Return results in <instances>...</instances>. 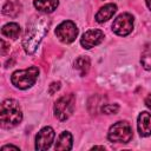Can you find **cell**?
Instances as JSON below:
<instances>
[{"label": "cell", "mask_w": 151, "mask_h": 151, "mask_svg": "<svg viewBox=\"0 0 151 151\" xmlns=\"http://www.w3.org/2000/svg\"><path fill=\"white\" fill-rule=\"evenodd\" d=\"M50 26L51 20L45 15L37 17L31 21L22 39V47L27 54H33L37 51L40 42L47 34Z\"/></svg>", "instance_id": "obj_1"}, {"label": "cell", "mask_w": 151, "mask_h": 151, "mask_svg": "<svg viewBox=\"0 0 151 151\" xmlns=\"http://www.w3.org/2000/svg\"><path fill=\"white\" fill-rule=\"evenodd\" d=\"M22 120V111L15 99H6L0 105V123L4 129H12Z\"/></svg>", "instance_id": "obj_2"}, {"label": "cell", "mask_w": 151, "mask_h": 151, "mask_svg": "<svg viewBox=\"0 0 151 151\" xmlns=\"http://www.w3.org/2000/svg\"><path fill=\"white\" fill-rule=\"evenodd\" d=\"M39 77V68L31 66L25 70H17L11 76V83L19 90H26L33 86Z\"/></svg>", "instance_id": "obj_3"}, {"label": "cell", "mask_w": 151, "mask_h": 151, "mask_svg": "<svg viewBox=\"0 0 151 151\" xmlns=\"http://www.w3.org/2000/svg\"><path fill=\"white\" fill-rule=\"evenodd\" d=\"M74 107H76V96L73 93H68L60 97L54 103L53 112L57 119L64 122L72 116Z\"/></svg>", "instance_id": "obj_4"}, {"label": "cell", "mask_w": 151, "mask_h": 151, "mask_svg": "<svg viewBox=\"0 0 151 151\" xmlns=\"http://www.w3.org/2000/svg\"><path fill=\"white\" fill-rule=\"evenodd\" d=\"M133 132L131 125L126 120H119L111 125L107 132V138L113 143H129L132 139Z\"/></svg>", "instance_id": "obj_5"}, {"label": "cell", "mask_w": 151, "mask_h": 151, "mask_svg": "<svg viewBox=\"0 0 151 151\" xmlns=\"http://www.w3.org/2000/svg\"><path fill=\"white\" fill-rule=\"evenodd\" d=\"M78 32L79 31H78L77 25L71 20H65V21L60 22L54 31L57 38L64 44L73 42L78 35Z\"/></svg>", "instance_id": "obj_6"}, {"label": "cell", "mask_w": 151, "mask_h": 151, "mask_svg": "<svg viewBox=\"0 0 151 151\" xmlns=\"http://www.w3.org/2000/svg\"><path fill=\"white\" fill-rule=\"evenodd\" d=\"M134 19L130 13H122L119 14L112 24V31L117 35L126 37L133 31Z\"/></svg>", "instance_id": "obj_7"}, {"label": "cell", "mask_w": 151, "mask_h": 151, "mask_svg": "<svg viewBox=\"0 0 151 151\" xmlns=\"http://www.w3.org/2000/svg\"><path fill=\"white\" fill-rule=\"evenodd\" d=\"M55 137V132L51 126H45L42 127L35 136V150L38 151H44L51 147L53 140Z\"/></svg>", "instance_id": "obj_8"}, {"label": "cell", "mask_w": 151, "mask_h": 151, "mask_svg": "<svg viewBox=\"0 0 151 151\" xmlns=\"http://www.w3.org/2000/svg\"><path fill=\"white\" fill-rule=\"evenodd\" d=\"M104 40V33L100 29H88L86 31L81 38H80V45L90 50L97 45H99L101 41Z\"/></svg>", "instance_id": "obj_9"}, {"label": "cell", "mask_w": 151, "mask_h": 151, "mask_svg": "<svg viewBox=\"0 0 151 151\" xmlns=\"http://www.w3.org/2000/svg\"><path fill=\"white\" fill-rule=\"evenodd\" d=\"M137 129L142 137L151 136V113L144 111L138 116Z\"/></svg>", "instance_id": "obj_10"}, {"label": "cell", "mask_w": 151, "mask_h": 151, "mask_svg": "<svg viewBox=\"0 0 151 151\" xmlns=\"http://www.w3.org/2000/svg\"><path fill=\"white\" fill-rule=\"evenodd\" d=\"M116 12H117V5L110 2V4H106V5H104V6H101L99 8V11L97 12L94 19H96L97 22L103 24V22L110 20Z\"/></svg>", "instance_id": "obj_11"}, {"label": "cell", "mask_w": 151, "mask_h": 151, "mask_svg": "<svg viewBox=\"0 0 151 151\" xmlns=\"http://www.w3.org/2000/svg\"><path fill=\"white\" fill-rule=\"evenodd\" d=\"M72 145H73V137L71 132L64 131L59 134L54 149L58 151H68L72 149Z\"/></svg>", "instance_id": "obj_12"}, {"label": "cell", "mask_w": 151, "mask_h": 151, "mask_svg": "<svg viewBox=\"0 0 151 151\" xmlns=\"http://www.w3.org/2000/svg\"><path fill=\"white\" fill-rule=\"evenodd\" d=\"M90 67H91V60L86 55H80L78 57L74 63H73V68L79 73L80 77H85L87 76L88 71H90Z\"/></svg>", "instance_id": "obj_13"}, {"label": "cell", "mask_w": 151, "mask_h": 151, "mask_svg": "<svg viewBox=\"0 0 151 151\" xmlns=\"http://www.w3.org/2000/svg\"><path fill=\"white\" fill-rule=\"evenodd\" d=\"M34 7L42 13H52L59 6V0H33Z\"/></svg>", "instance_id": "obj_14"}, {"label": "cell", "mask_w": 151, "mask_h": 151, "mask_svg": "<svg viewBox=\"0 0 151 151\" xmlns=\"http://www.w3.org/2000/svg\"><path fill=\"white\" fill-rule=\"evenodd\" d=\"M20 33H21V28H20L19 24H17V22H8V24L4 25L1 28V34L6 38L17 39V38H19Z\"/></svg>", "instance_id": "obj_15"}, {"label": "cell", "mask_w": 151, "mask_h": 151, "mask_svg": "<svg viewBox=\"0 0 151 151\" xmlns=\"http://www.w3.org/2000/svg\"><path fill=\"white\" fill-rule=\"evenodd\" d=\"M140 64L144 70L151 71V42L145 45L140 55Z\"/></svg>", "instance_id": "obj_16"}, {"label": "cell", "mask_w": 151, "mask_h": 151, "mask_svg": "<svg viewBox=\"0 0 151 151\" xmlns=\"http://www.w3.org/2000/svg\"><path fill=\"white\" fill-rule=\"evenodd\" d=\"M2 13L8 17H17L20 13V4L14 1H6V4L2 6Z\"/></svg>", "instance_id": "obj_17"}, {"label": "cell", "mask_w": 151, "mask_h": 151, "mask_svg": "<svg viewBox=\"0 0 151 151\" xmlns=\"http://www.w3.org/2000/svg\"><path fill=\"white\" fill-rule=\"evenodd\" d=\"M119 111V105L118 104H104L100 107V112L104 114H114Z\"/></svg>", "instance_id": "obj_18"}, {"label": "cell", "mask_w": 151, "mask_h": 151, "mask_svg": "<svg viewBox=\"0 0 151 151\" xmlns=\"http://www.w3.org/2000/svg\"><path fill=\"white\" fill-rule=\"evenodd\" d=\"M59 88H60V83L59 81H54L48 86V93L50 94H54L57 91H59Z\"/></svg>", "instance_id": "obj_19"}, {"label": "cell", "mask_w": 151, "mask_h": 151, "mask_svg": "<svg viewBox=\"0 0 151 151\" xmlns=\"http://www.w3.org/2000/svg\"><path fill=\"white\" fill-rule=\"evenodd\" d=\"M6 150H15V151H20V149H19L18 146L12 145V144H9V145H4V146L1 147V151H6Z\"/></svg>", "instance_id": "obj_20"}, {"label": "cell", "mask_w": 151, "mask_h": 151, "mask_svg": "<svg viewBox=\"0 0 151 151\" xmlns=\"http://www.w3.org/2000/svg\"><path fill=\"white\" fill-rule=\"evenodd\" d=\"M144 103H145V106H146L147 109H150V110H151V93L146 96V98H145Z\"/></svg>", "instance_id": "obj_21"}, {"label": "cell", "mask_w": 151, "mask_h": 151, "mask_svg": "<svg viewBox=\"0 0 151 151\" xmlns=\"http://www.w3.org/2000/svg\"><path fill=\"white\" fill-rule=\"evenodd\" d=\"M1 54L2 55H5L6 54V50H7V45H6V42L4 41V40H1Z\"/></svg>", "instance_id": "obj_22"}, {"label": "cell", "mask_w": 151, "mask_h": 151, "mask_svg": "<svg viewBox=\"0 0 151 151\" xmlns=\"http://www.w3.org/2000/svg\"><path fill=\"white\" fill-rule=\"evenodd\" d=\"M145 2H146V6H147V8L151 11V0H145Z\"/></svg>", "instance_id": "obj_23"}, {"label": "cell", "mask_w": 151, "mask_h": 151, "mask_svg": "<svg viewBox=\"0 0 151 151\" xmlns=\"http://www.w3.org/2000/svg\"><path fill=\"white\" fill-rule=\"evenodd\" d=\"M94 149H101V150H104L105 147H104V146H93V147H92V150H94Z\"/></svg>", "instance_id": "obj_24"}]
</instances>
